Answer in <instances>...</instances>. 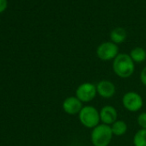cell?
<instances>
[{
  "label": "cell",
  "mask_w": 146,
  "mask_h": 146,
  "mask_svg": "<svg viewBox=\"0 0 146 146\" xmlns=\"http://www.w3.org/2000/svg\"><path fill=\"white\" fill-rule=\"evenodd\" d=\"M129 55L134 63H142L146 59V51L143 47L137 46L133 48Z\"/></svg>",
  "instance_id": "11"
},
{
  "label": "cell",
  "mask_w": 146,
  "mask_h": 146,
  "mask_svg": "<svg viewBox=\"0 0 146 146\" xmlns=\"http://www.w3.org/2000/svg\"><path fill=\"white\" fill-rule=\"evenodd\" d=\"M137 124L142 129H146V113H142L138 115Z\"/></svg>",
  "instance_id": "14"
},
{
  "label": "cell",
  "mask_w": 146,
  "mask_h": 146,
  "mask_svg": "<svg viewBox=\"0 0 146 146\" xmlns=\"http://www.w3.org/2000/svg\"><path fill=\"white\" fill-rule=\"evenodd\" d=\"M122 104L128 111L137 112L143 107V98L136 92H127L122 98Z\"/></svg>",
  "instance_id": "6"
},
{
  "label": "cell",
  "mask_w": 146,
  "mask_h": 146,
  "mask_svg": "<svg viewBox=\"0 0 146 146\" xmlns=\"http://www.w3.org/2000/svg\"><path fill=\"white\" fill-rule=\"evenodd\" d=\"M101 120L105 125H113L118 118L117 110L112 106H105L100 111Z\"/></svg>",
  "instance_id": "9"
},
{
  "label": "cell",
  "mask_w": 146,
  "mask_h": 146,
  "mask_svg": "<svg viewBox=\"0 0 146 146\" xmlns=\"http://www.w3.org/2000/svg\"><path fill=\"white\" fill-rule=\"evenodd\" d=\"M133 143L135 146H146V129H141L136 132Z\"/></svg>",
  "instance_id": "13"
},
{
  "label": "cell",
  "mask_w": 146,
  "mask_h": 146,
  "mask_svg": "<svg viewBox=\"0 0 146 146\" xmlns=\"http://www.w3.org/2000/svg\"><path fill=\"white\" fill-rule=\"evenodd\" d=\"M78 114L81 124L87 128H95L101 120L100 112L92 106L84 107Z\"/></svg>",
  "instance_id": "3"
},
{
  "label": "cell",
  "mask_w": 146,
  "mask_h": 146,
  "mask_svg": "<svg viewBox=\"0 0 146 146\" xmlns=\"http://www.w3.org/2000/svg\"><path fill=\"white\" fill-rule=\"evenodd\" d=\"M97 94L96 85L90 83H84L79 85L76 90V96L82 102H90L95 99Z\"/></svg>",
  "instance_id": "5"
},
{
  "label": "cell",
  "mask_w": 146,
  "mask_h": 146,
  "mask_svg": "<svg viewBox=\"0 0 146 146\" xmlns=\"http://www.w3.org/2000/svg\"><path fill=\"white\" fill-rule=\"evenodd\" d=\"M111 126L108 125H98L91 132V142L93 146H108L113 137Z\"/></svg>",
  "instance_id": "2"
},
{
  "label": "cell",
  "mask_w": 146,
  "mask_h": 146,
  "mask_svg": "<svg viewBox=\"0 0 146 146\" xmlns=\"http://www.w3.org/2000/svg\"><path fill=\"white\" fill-rule=\"evenodd\" d=\"M113 69L118 77L121 78H128L133 74L135 64L129 54L119 53L113 59Z\"/></svg>",
  "instance_id": "1"
},
{
  "label": "cell",
  "mask_w": 146,
  "mask_h": 146,
  "mask_svg": "<svg viewBox=\"0 0 146 146\" xmlns=\"http://www.w3.org/2000/svg\"><path fill=\"white\" fill-rule=\"evenodd\" d=\"M7 0H0V13L5 11L7 8Z\"/></svg>",
  "instance_id": "16"
},
{
  "label": "cell",
  "mask_w": 146,
  "mask_h": 146,
  "mask_svg": "<svg viewBox=\"0 0 146 146\" xmlns=\"http://www.w3.org/2000/svg\"><path fill=\"white\" fill-rule=\"evenodd\" d=\"M119 54L118 45L112 41H107L102 43L96 49L97 57L104 61L114 59Z\"/></svg>",
  "instance_id": "4"
},
{
  "label": "cell",
  "mask_w": 146,
  "mask_h": 146,
  "mask_svg": "<svg viewBox=\"0 0 146 146\" xmlns=\"http://www.w3.org/2000/svg\"><path fill=\"white\" fill-rule=\"evenodd\" d=\"M96 90H97V94L100 96L106 99L113 97L116 90L114 84L108 80H102L99 82L96 85Z\"/></svg>",
  "instance_id": "8"
},
{
  "label": "cell",
  "mask_w": 146,
  "mask_h": 146,
  "mask_svg": "<svg viewBox=\"0 0 146 146\" xmlns=\"http://www.w3.org/2000/svg\"><path fill=\"white\" fill-rule=\"evenodd\" d=\"M82 103L83 102L77 96H70L64 101L63 109L66 113L70 115H75L79 113L84 108Z\"/></svg>",
  "instance_id": "7"
},
{
  "label": "cell",
  "mask_w": 146,
  "mask_h": 146,
  "mask_svg": "<svg viewBox=\"0 0 146 146\" xmlns=\"http://www.w3.org/2000/svg\"><path fill=\"white\" fill-rule=\"evenodd\" d=\"M110 39L114 44H120L126 39V31L123 28H115L110 33Z\"/></svg>",
  "instance_id": "10"
},
{
  "label": "cell",
  "mask_w": 146,
  "mask_h": 146,
  "mask_svg": "<svg viewBox=\"0 0 146 146\" xmlns=\"http://www.w3.org/2000/svg\"><path fill=\"white\" fill-rule=\"evenodd\" d=\"M140 79L142 84L144 86H146V67H144L140 73Z\"/></svg>",
  "instance_id": "15"
},
{
  "label": "cell",
  "mask_w": 146,
  "mask_h": 146,
  "mask_svg": "<svg viewBox=\"0 0 146 146\" xmlns=\"http://www.w3.org/2000/svg\"><path fill=\"white\" fill-rule=\"evenodd\" d=\"M111 129L113 135L122 136L127 131V125L123 120H116L113 125H111Z\"/></svg>",
  "instance_id": "12"
}]
</instances>
